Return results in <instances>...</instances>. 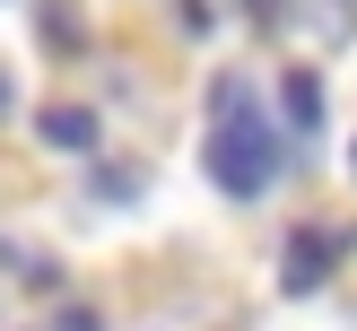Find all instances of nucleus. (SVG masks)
Segmentation results:
<instances>
[{
    "instance_id": "nucleus-1",
    "label": "nucleus",
    "mask_w": 357,
    "mask_h": 331,
    "mask_svg": "<svg viewBox=\"0 0 357 331\" xmlns=\"http://www.w3.org/2000/svg\"><path fill=\"white\" fill-rule=\"evenodd\" d=\"M201 166L227 201H261L288 166V131L261 114V96L244 79H218L209 87V139H201Z\"/></svg>"
},
{
    "instance_id": "nucleus-2",
    "label": "nucleus",
    "mask_w": 357,
    "mask_h": 331,
    "mask_svg": "<svg viewBox=\"0 0 357 331\" xmlns=\"http://www.w3.org/2000/svg\"><path fill=\"white\" fill-rule=\"evenodd\" d=\"M349 253H357V226H296V236H288V253H279V288H288V296L331 288Z\"/></svg>"
},
{
    "instance_id": "nucleus-3",
    "label": "nucleus",
    "mask_w": 357,
    "mask_h": 331,
    "mask_svg": "<svg viewBox=\"0 0 357 331\" xmlns=\"http://www.w3.org/2000/svg\"><path fill=\"white\" fill-rule=\"evenodd\" d=\"M253 26H305V44H349L357 35V0H253Z\"/></svg>"
},
{
    "instance_id": "nucleus-4",
    "label": "nucleus",
    "mask_w": 357,
    "mask_h": 331,
    "mask_svg": "<svg viewBox=\"0 0 357 331\" xmlns=\"http://www.w3.org/2000/svg\"><path fill=\"white\" fill-rule=\"evenodd\" d=\"M35 131H44V148L87 157V148L105 139V122H96V105H44V114H35Z\"/></svg>"
},
{
    "instance_id": "nucleus-5",
    "label": "nucleus",
    "mask_w": 357,
    "mask_h": 331,
    "mask_svg": "<svg viewBox=\"0 0 357 331\" xmlns=\"http://www.w3.org/2000/svg\"><path fill=\"white\" fill-rule=\"evenodd\" d=\"M279 114H288V139H323V70H288Z\"/></svg>"
},
{
    "instance_id": "nucleus-6",
    "label": "nucleus",
    "mask_w": 357,
    "mask_h": 331,
    "mask_svg": "<svg viewBox=\"0 0 357 331\" xmlns=\"http://www.w3.org/2000/svg\"><path fill=\"white\" fill-rule=\"evenodd\" d=\"M44 44H52V52L79 44V17H70V0H44Z\"/></svg>"
},
{
    "instance_id": "nucleus-7",
    "label": "nucleus",
    "mask_w": 357,
    "mask_h": 331,
    "mask_svg": "<svg viewBox=\"0 0 357 331\" xmlns=\"http://www.w3.org/2000/svg\"><path fill=\"white\" fill-rule=\"evenodd\" d=\"M96 201H139V166H105L96 174Z\"/></svg>"
},
{
    "instance_id": "nucleus-8",
    "label": "nucleus",
    "mask_w": 357,
    "mask_h": 331,
    "mask_svg": "<svg viewBox=\"0 0 357 331\" xmlns=\"http://www.w3.org/2000/svg\"><path fill=\"white\" fill-rule=\"evenodd\" d=\"M52 331H105V314H96V305H61V314H52Z\"/></svg>"
},
{
    "instance_id": "nucleus-9",
    "label": "nucleus",
    "mask_w": 357,
    "mask_h": 331,
    "mask_svg": "<svg viewBox=\"0 0 357 331\" xmlns=\"http://www.w3.org/2000/svg\"><path fill=\"white\" fill-rule=\"evenodd\" d=\"M0 122H9V70H0Z\"/></svg>"
},
{
    "instance_id": "nucleus-10",
    "label": "nucleus",
    "mask_w": 357,
    "mask_h": 331,
    "mask_svg": "<svg viewBox=\"0 0 357 331\" xmlns=\"http://www.w3.org/2000/svg\"><path fill=\"white\" fill-rule=\"evenodd\" d=\"M349 174H357V148H349Z\"/></svg>"
}]
</instances>
